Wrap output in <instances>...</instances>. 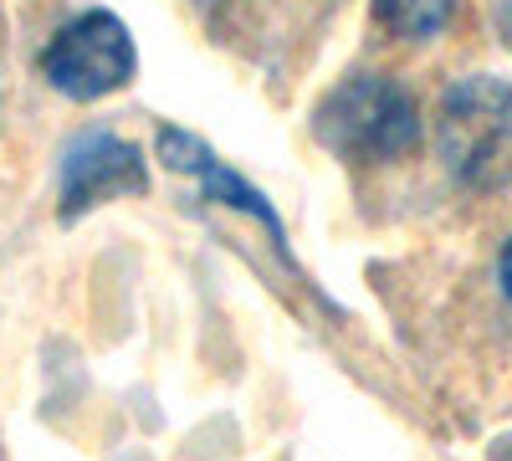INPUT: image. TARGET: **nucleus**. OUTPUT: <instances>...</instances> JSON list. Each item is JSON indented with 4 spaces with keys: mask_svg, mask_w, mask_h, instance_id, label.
Instances as JSON below:
<instances>
[{
    "mask_svg": "<svg viewBox=\"0 0 512 461\" xmlns=\"http://www.w3.org/2000/svg\"><path fill=\"white\" fill-rule=\"evenodd\" d=\"M318 134L333 154L359 164H390L415 149L420 113L415 98L384 72H359L318 103Z\"/></svg>",
    "mask_w": 512,
    "mask_h": 461,
    "instance_id": "obj_2",
    "label": "nucleus"
},
{
    "mask_svg": "<svg viewBox=\"0 0 512 461\" xmlns=\"http://www.w3.org/2000/svg\"><path fill=\"white\" fill-rule=\"evenodd\" d=\"M497 282H502V292H507V303H512V236H507V246H502V257H497Z\"/></svg>",
    "mask_w": 512,
    "mask_h": 461,
    "instance_id": "obj_7",
    "label": "nucleus"
},
{
    "mask_svg": "<svg viewBox=\"0 0 512 461\" xmlns=\"http://www.w3.org/2000/svg\"><path fill=\"white\" fill-rule=\"evenodd\" d=\"M144 185H149V170L134 144H123L118 134H88L62 159V216L72 221L113 195H139Z\"/></svg>",
    "mask_w": 512,
    "mask_h": 461,
    "instance_id": "obj_4",
    "label": "nucleus"
},
{
    "mask_svg": "<svg viewBox=\"0 0 512 461\" xmlns=\"http://www.w3.org/2000/svg\"><path fill=\"white\" fill-rule=\"evenodd\" d=\"M436 149L472 190L512 185V88L497 77H461L441 98Z\"/></svg>",
    "mask_w": 512,
    "mask_h": 461,
    "instance_id": "obj_1",
    "label": "nucleus"
},
{
    "mask_svg": "<svg viewBox=\"0 0 512 461\" xmlns=\"http://www.w3.org/2000/svg\"><path fill=\"white\" fill-rule=\"evenodd\" d=\"M159 154L169 159V170H180V175H200L205 180V190L216 195V200H226V205H241V211H251L256 221H267L272 231H277V216H272V205L256 195L246 180H236L226 164H216V154H210L200 139H190V134H180V129H164L159 134ZM282 236V231H277Z\"/></svg>",
    "mask_w": 512,
    "mask_h": 461,
    "instance_id": "obj_5",
    "label": "nucleus"
},
{
    "mask_svg": "<svg viewBox=\"0 0 512 461\" xmlns=\"http://www.w3.org/2000/svg\"><path fill=\"white\" fill-rule=\"evenodd\" d=\"M134 67H139L134 36H128V26L113 11H82L41 52V77L62 98H77V103L118 93L134 77Z\"/></svg>",
    "mask_w": 512,
    "mask_h": 461,
    "instance_id": "obj_3",
    "label": "nucleus"
},
{
    "mask_svg": "<svg viewBox=\"0 0 512 461\" xmlns=\"http://www.w3.org/2000/svg\"><path fill=\"white\" fill-rule=\"evenodd\" d=\"M456 0H374V21L400 41H431L446 31Z\"/></svg>",
    "mask_w": 512,
    "mask_h": 461,
    "instance_id": "obj_6",
    "label": "nucleus"
}]
</instances>
